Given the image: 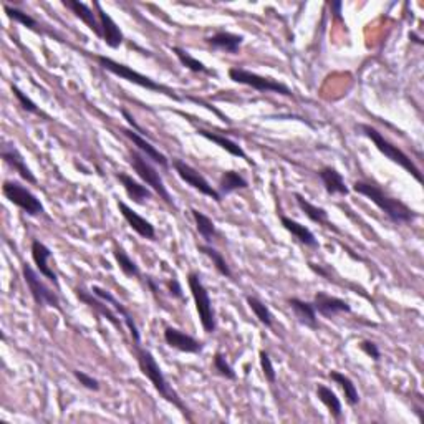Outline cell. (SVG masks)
I'll list each match as a JSON object with an SVG mask.
<instances>
[{
  "mask_svg": "<svg viewBox=\"0 0 424 424\" xmlns=\"http://www.w3.org/2000/svg\"><path fill=\"white\" fill-rule=\"evenodd\" d=\"M206 44L211 45L212 49L216 50H223L225 54H237L239 49L244 44V37L220 30V32H216L214 35L207 37Z\"/></svg>",
  "mask_w": 424,
  "mask_h": 424,
  "instance_id": "24",
  "label": "cell"
},
{
  "mask_svg": "<svg viewBox=\"0 0 424 424\" xmlns=\"http://www.w3.org/2000/svg\"><path fill=\"white\" fill-rule=\"evenodd\" d=\"M249 187V182L247 179L242 176V174L237 173V171H224L223 174H220V179H219V186H218V192L223 197L232 194V192L235 191H240V189H247Z\"/></svg>",
  "mask_w": 424,
  "mask_h": 424,
  "instance_id": "28",
  "label": "cell"
},
{
  "mask_svg": "<svg viewBox=\"0 0 424 424\" xmlns=\"http://www.w3.org/2000/svg\"><path fill=\"white\" fill-rule=\"evenodd\" d=\"M22 274L23 280L28 287L32 299L39 307H54L60 310V297L54 289H50L49 285L42 280V275L37 268H34L30 263H22Z\"/></svg>",
  "mask_w": 424,
  "mask_h": 424,
  "instance_id": "9",
  "label": "cell"
},
{
  "mask_svg": "<svg viewBox=\"0 0 424 424\" xmlns=\"http://www.w3.org/2000/svg\"><path fill=\"white\" fill-rule=\"evenodd\" d=\"M128 159H130L131 168L135 169V173L138 174V177L141 179V181H143L151 191L156 192V194L159 196V199H163L168 206L176 207V204H174V201H173V196L169 194L168 187H166V185H164L161 174H159L158 168L154 166V163L149 161V159L146 158L144 154H141L138 149H130Z\"/></svg>",
  "mask_w": 424,
  "mask_h": 424,
  "instance_id": "5",
  "label": "cell"
},
{
  "mask_svg": "<svg viewBox=\"0 0 424 424\" xmlns=\"http://www.w3.org/2000/svg\"><path fill=\"white\" fill-rule=\"evenodd\" d=\"M358 128H360L361 135L366 136V138H368L371 141V143H373L376 146V149H378L381 154H385V156L388 158L391 163H394V164H398V166H401L404 169V171L411 174V176L414 179H416L418 182H423L421 171H419V168L411 161V158H409L408 154L404 153V151L399 149L398 146H394L393 143H389V141L386 139L385 136L381 135L378 130L373 128V126H371V125L361 123V125H358Z\"/></svg>",
  "mask_w": 424,
  "mask_h": 424,
  "instance_id": "3",
  "label": "cell"
},
{
  "mask_svg": "<svg viewBox=\"0 0 424 424\" xmlns=\"http://www.w3.org/2000/svg\"><path fill=\"white\" fill-rule=\"evenodd\" d=\"M4 11H6L7 17L11 18V20L17 22V23H20V25L27 27L28 30L35 32V34H42V28H40V25H39V22H37L34 17L28 15V13L22 12V11H18V8L11 7V6H4Z\"/></svg>",
  "mask_w": 424,
  "mask_h": 424,
  "instance_id": "36",
  "label": "cell"
},
{
  "mask_svg": "<svg viewBox=\"0 0 424 424\" xmlns=\"http://www.w3.org/2000/svg\"><path fill=\"white\" fill-rule=\"evenodd\" d=\"M317 398L320 399V403L328 409L332 418L335 419V421H340L343 416V406L335 391H332V388H328L327 385H317Z\"/></svg>",
  "mask_w": 424,
  "mask_h": 424,
  "instance_id": "29",
  "label": "cell"
},
{
  "mask_svg": "<svg viewBox=\"0 0 424 424\" xmlns=\"http://www.w3.org/2000/svg\"><path fill=\"white\" fill-rule=\"evenodd\" d=\"M118 209H120L123 219L128 223L130 227L133 229L136 234L141 235L143 239L156 240V229H154V225L151 224L148 219H144L143 216H139L138 212L131 209V207L126 204L125 201L118 199Z\"/></svg>",
  "mask_w": 424,
  "mask_h": 424,
  "instance_id": "17",
  "label": "cell"
},
{
  "mask_svg": "<svg viewBox=\"0 0 424 424\" xmlns=\"http://www.w3.org/2000/svg\"><path fill=\"white\" fill-rule=\"evenodd\" d=\"M280 223L284 225L285 230H289V232L294 235V237L299 240L300 244H304L305 247H312V249H318L320 244L317 237H315V234L310 230L308 227H305L304 224L297 223V220L285 218V216H282Z\"/></svg>",
  "mask_w": 424,
  "mask_h": 424,
  "instance_id": "26",
  "label": "cell"
},
{
  "mask_svg": "<svg viewBox=\"0 0 424 424\" xmlns=\"http://www.w3.org/2000/svg\"><path fill=\"white\" fill-rule=\"evenodd\" d=\"M93 7L96 8L98 20H100L103 42H105V44L113 50L120 49V46L123 45V40H125V35H123V32H121V28L118 27V23L115 20H113L110 13H108L105 8L101 7L100 2L93 4Z\"/></svg>",
  "mask_w": 424,
  "mask_h": 424,
  "instance_id": "14",
  "label": "cell"
},
{
  "mask_svg": "<svg viewBox=\"0 0 424 424\" xmlns=\"http://www.w3.org/2000/svg\"><path fill=\"white\" fill-rule=\"evenodd\" d=\"M229 78L232 80L234 83L246 85V87H251L261 93H277V95L294 98V92H292L285 83L277 82L274 78L262 77V75L254 73L244 67L229 68Z\"/></svg>",
  "mask_w": 424,
  "mask_h": 424,
  "instance_id": "7",
  "label": "cell"
},
{
  "mask_svg": "<svg viewBox=\"0 0 424 424\" xmlns=\"http://www.w3.org/2000/svg\"><path fill=\"white\" fill-rule=\"evenodd\" d=\"M115 177L120 181V185L123 186L125 192L128 194V197L135 202V204L143 206L151 199V197H153V191H151L144 182L136 181V179H133V176H130V174L115 173Z\"/></svg>",
  "mask_w": 424,
  "mask_h": 424,
  "instance_id": "20",
  "label": "cell"
},
{
  "mask_svg": "<svg viewBox=\"0 0 424 424\" xmlns=\"http://www.w3.org/2000/svg\"><path fill=\"white\" fill-rule=\"evenodd\" d=\"M121 115H123V118L126 120V123H128L130 126H131V130H135L136 133H139L141 136H144V138H149V135H148V131H144L143 128H141V126L136 123V120H135V116L131 115V113L126 110V108H123V110H121Z\"/></svg>",
  "mask_w": 424,
  "mask_h": 424,
  "instance_id": "42",
  "label": "cell"
},
{
  "mask_svg": "<svg viewBox=\"0 0 424 424\" xmlns=\"http://www.w3.org/2000/svg\"><path fill=\"white\" fill-rule=\"evenodd\" d=\"M63 6L67 7L68 11H72V13H75V17L80 18V20H82L85 25H87L89 30L98 37V39H103L100 20H98V15L92 11V8H89V6L80 2V0H63Z\"/></svg>",
  "mask_w": 424,
  "mask_h": 424,
  "instance_id": "22",
  "label": "cell"
},
{
  "mask_svg": "<svg viewBox=\"0 0 424 424\" xmlns=\"http://www.w3.org/2000/svg\"><path fill=\"white\" fill-rule=\"evenodd\" d=\"M2 194L12 202L13 206H17L18 209L27 212L32 218H42L45 216V207L42 204L39 197H37L30 189H27L22 182L18 181H4Z\"/></svg>",
  "mask_w": 424,
  "mask_h": 424,
  "instance_id": "8",
  "label": "cell"
},
{
  "mask_svg": "<svg viewBox=\"0 0 424 424\" xmlns=\"http://www.w3.org/2000/svg\"><path fill=\"white\" fill-rule=\"evenodd\" d=\"M166 285H168V289H169V294H171L174 297V299H179V300L185 299V294H182V287H181V284H179L177 279L168 280Z\"/></svg>",
  "mask_w": 424,
  "mask_h": 424,
  "instance_id": "43",
  "label": "cell"
},
{
  "mask_svg": "<svg viewBox=\"0 0 424 424\" xmlns=\"http://www.w3.org/2000/svg\"><path fill=\"white\" fill-rule=\"evenodd\" d=\"M328 378L332 381H335V383L340 386L343 393H345V401L348 406L355 408L360 404V394H358V389H356V385L353 383V380L350 378V376L343 375L340 373V371H335L332 370L328 373Z\"/></svg>",
  "mask_w": 424,
  "mask_h": 424,
  "instance_id": "30",
  "label": "cell"
},
{
  "mask_svg": "<svg viewBox=\"0 0 424 424\" xmlns=\"http://www.w3.org/2000/svg\"><path fill=\"white\" fill-rule=\"evenodd\" d=\"M353 191L358 194L368 197L378 209L388 218L393 224H409L419 218L416 211H413L408 204L397 197L389 196L383 187L375 185L371 181H355L353 182Z\"/></svg>",
  "mask_w": 424,
  "mask_h": 424,
  "instance_id": "1",
  "label": "cell"
},
{
  "mask_svg": "<svg viewBox=\"0 0 424 424\" xmlns=\"http://www.w3.org/2000/svg\"><path fill=\"white\" fill-rule=\"evenodd\" d=\"M289 305L295 315V318L299 320L301 325H305V327L312 330H318L317 310H315L312 301H305L301 299H297V297H292V299H289Z\"/></svg>",
  "mask_w": 424,
  "mask_h": 424,
  "instance_id": "23",
  "label": "cell"
},
{
  "mask_svg": "<svg viewBox=\"0 0 424 424\" xmlns=\"http://www.w3.org/2000/svg\"><path fill=\"white\" fill-rule=\"evenodd\" d=\"M12 93H13V96L17 98V101L20 103V106L23 108V110L28 111V113H34V115H44V113H42V111L39 110V106H37L35 103L32 101L30 98H28V96L25 95V93L22 92L20 88L15 87V85H12Z\"/></svg>",
  "mask_w": 424,
  "mask_h": 424,
  "instance_id": "39",
  "label": "cell"
},
{
  "mask_svg": "<svg viewBox=\"0 0 424 424\" xmlns=\"http://www.w3.org/2000/svg\"><path fill=\"white\" fill-rule=\"evenodd\" d=\"M187 285H189L191 295L194 299L197 315H199L202 330L206 333H214L218 330V318H216L214 307H212V300L206 285L202 284L201 275L197 272H189L187 275Z\"/></svg>",
  "mask_w": 424,
  "mask_h": 424,
  "instance_id": "6",
  "label": "cell"
},
{
  "mask_svg": "<svg viewBox=\"0 0 424 424\" xmlns=\"http://www.w3.org/2000/svg\"><path fill=\"white\" fill-rule=\"evenodd\" d=\"M312 304H313L315 310H317V313H320L325 318H335L337 315H340V313L351 312V305L348 304L347 300L330 295L323 290L315 292Z\"/></svg>",
  "mask_w": 424,
  "mask_h": 424,
  "instance_id": "12",
  "label": "cell"
},
{
  "mask_svg": "<svg viewBox=\"0 0 424 424\" xmlns=\"http://www.w3.org/2000/svg\"><path fill=\"white\" fill-rule=\"evenodd\" d=\"M258 360H261V368H262L263 376H266V380L270 385H275L277 371H275L274 363H272L270 355H268L266 350H261V351H258Z\"/></svg>",
  "mask_w": 424,
  "mask_h": 424,
  "instance_id": "38",
  "label": "cell"
},
{
  "mask_svg": "<svg viewBox=\"0 0 424 424\" xmlns=\"http://www.w3.org/2000/svg\"><path fill=\"white\" fill-rule=\"evenodd\" d=\"M294 197H295L297 206H299V209L301 212H304V214L307 216V218L310 220H312V223L318 224V225H325V227H328V229L337 230L335 227H333V224L328 220V212H327V209H323V207L312 204V202L305 199V197L301 196V194H299V192H295Z\"/></svg>",
  "mask_w": 424,
  "mask_h": 424,
  "instance_id": "25",
  "label": "cell"
},
{
  "mask_svg": "<svg viewBox=\"0 0 424 424\" xmlns=\"http://www.w3.org/2000/svg\"><path fill=\"white\" fill-rule=\"evenodd\" d=\"M246 300H247V305L252 310V313L256 315V318L263 325V327L267 328L274 327V315H272L270 308H268L262 300H258L257 297L254 295H247Z\"/></svg>",
  "mask_w": 424,
  "mask_h": 424,
  "instance_id": "33",
  "label": "cell"
},
{
  "mask_svg": "<svg viewBox=\"0 0 424 424\" xmlns=\"http://www.w3.org/2000/svg\"><path fill=\"white\" fill-rule=\"evenodd\" d=\"M212 368H214L216 373L219 376H223L225 380H237V373H235L232 365L227 361L224 353L218 351L214 355V360H212Z\"/></svg>",
  "mask_w": 424,
  "mask_h": 424,
  "instance_id": "37",
  "label": "cell"
},
{
  "mask_svg": "<svg viewBox=\"0 0 424 424\" xmlns=\"http://www.w3.org/2000/svg\"><path fill=\"white\" fill-rule=\"evenodd\" d=\"M2 159L4 163L7 164L8 168L13 169L18 176H20L23 181H27L28 185H37V177L35 174L32 173V169L27 166L25 159H23L22 153L18 151V148L13 143H4L2 146Z\"/></svg>",
  "mask_w": 424,
  "mask_h": 424,
  "instance_id": "15",
  "label": "cell"
},
{
  "mask_svg": "<svg viewBox=\"0 0 424 424\" xmlns=\"http://www.w3.org/2000/svg\"><path fill=\"white\" fill-rule=\"evenodd\" d=\"M30 252H32V258H34V263L37 267V270L40 272L42 275H44V279H46L50 282V284L55 285V289H60V284H58V275L55 274L54 268H51L49 266V261L51 257V251L49 247L45 246L44 242L39 239H34L32 240V247H30Z\"/></svg>",
  "mask_w": 424,
  "mask_h": 424,
  "instance_id": "16",
  "label": "cell"
},
{
  "mask_svg": "<svg viewBox=\"0 0 424 424\" xmlns=\"http://www.w3.org/2000/svg\"><path fill=\"white\" fill-rule=\"evenodd\" d=\"M197 135L202 136V138L212 141V143L218 144L219 148H223L224 151H227V153L232 154V156L240 158V159H246L249 164H254L251 159H249L246 151L242 149V146H240L239 143H235V141L225 138V136L219 135V133H212V131H207V130H197Z\"/></svg>",
  "mask_w": 424,
  "mask_h": 424,
  "instance_id": "27",
  "label": "cell"
},
{
  "mask_svg": "<svg viewBox=\"0 0 424 424\" xmlns=\"http://www.w3.org/2000/svg\"><path fill=\"white\" fill-rule=\"evenodd\" d=\"M173 54L176 55V58L181 62L182 67H186L187 70H191V72L194 73H206V75H216L212 70H209L206 67L204 63L199 62V60L194 58L189 51H186L185 49H179V46H173Z\"/></svg>",
  "mask_w": 424,
  "mask_h": 424,
  "instance_id": "35",
  "label": "cell"
},
{
  "mask_svg": "<svg viewBox=\"0 0 424 424\" xmlns=\"http://www.w3.org/2000/svg\"><path fill=\"white\" fill-rule=\"evenodd\" d=\"M197 249H199V252L204 254L206 257L211 258L212 266L216 267V270H218L220 275L225 277V279H232L234 274L232 270H230L229 263L225 262L223 252H219L218 249L212 247V244H201V246H197Z\"/></svg>",
  "mask_w": 424,
  "mask_h": 424,
  "instance_id": "32",
  "label": "cell"
},
{
  "mask_svg": "<svg viewBox=\"0 0 424 424\" xmlns=\"http://www.w3.org/2000/svg\"><path fill=\"white\" fill-rule=\"evenodd\" d=\"M73 376L77 378V381L80 385L83 386V388H87L89 391H100L101 388V383L98 381L96 378H93L92 375L85 373V371H80V370H75L73 371Z\"/></svg>",
  "mask_w": 424,
  "mask_h": 424,
  "instance_id": "40",
  "label": "cell"
},
{
  "mask_svg": "<svg viewBox=\"0 0 424 424\" xmlns=\"http://www.w3.org/2000/svg\"><path fill=\"white\" fill-rule=\"evenodd\" d=\"M113 256H115V261L118 263V267H120V270L123 272L126 277L136 279V277L141 275L139 266L128 256V252H126L123 247H116L115 252H113Z\"/></svg>",
  "mask_w": 424,
  "mask_h": 424,
  "instance_id": "34",
  "label": "cell"
},
{
  "mask_svg": "<svg viewBox=\"0 0 424 424\" xmlns=\"http://www.w3.org/2000/svg\"><path fill=\"white\" fill-rule=\"evenodd\" d=\"M173 168L174 171L177 173V176L181 177L187 186H191L192 189L199 191L201 194H204L207 197H212L216 202H223V196L219 194L218 189L212 187L209 185V181H207L197 169L192 168L191 164H187L186 161H182V159L179 158H173Z\"/></svg>",
  "mask_w": 424,
  "mask_h": 424,
  "instance_id": "10",
  "label": "cell"
},
{
  "mask_svg": "<svg viewBox=\"0 0 424 424\" xmlns=\"http://www.w3.org/2000/svg\"><path fill=\"white\" fill-rule=\"evenodd\" d=\"M342 7H343V4L340 2V0H337V2L330 4V8H332L333 17H335L337 20H342Z\"/></svg>",
  "mask_w": 424,
  "mask_h": 424,
  "instance_id": "44",
  "label": "cell"
},
{
  "mask_svg": "<svg viewBox=\"0 0 424 424\" xmlns=\"http://www.w3.org/2000/svg\"><path fill=\"white\" fill-rule=\"evenodd\" d=\"M146 284H148V287L151 289V292H153L154 295H158V292H159V289H158V284L156 282H154V279L153 277H146Z\"/></svg>",
  "mask_w": 424,
  "mask_h": 424,
  "instance_id": "45",
  "label": "cell"
},
{
  "mask_svg": "<svg viewBox=\"0 0 424 424\" xmlns=\"http://www.w3.org/2000/svg\"><path fill=\"white\" fill-rule=\"evenodd\" d=\"M358 348H360V350H361L363 353H365L366 356H370L373 361H380L381 351H380V348H378V345H376L375 342H371V340H361V342H360V345H358Z\"/></svg>",
  "mask_w": 424,
  "mask_h": 424,
  "instance_id": "41",
  "label": "cell"
},
{
  "mask_svg": "<svg viewBox=\"0 0 424 424\" xmlns=\"http://www.w3.org/2000/svg\"><path fill=\"white\" fill-rule=\"evenodd\" d=\"M75 295H77V299L82 301V304L88 305V307L92 310H95L98 315L105 317L108 322L113 325V327L121 330V322H120V318H118V313H115L110 307H108V304L105 300L98 299V297L93 294L92 290L89 292L85 290L83 287H77V289H75Z\"/></svg>",
  "mask_w": 424,
  "mask_h": 424,
  "instance_id": "18",
  "label": "cell"
},
{
  "mask_svg": "<svg viewBox=\"0 0 424 424\" xmlns=\"http://www.w3.org/2000/svg\"><path fill=\"white\" fill-rule=\"evenodd\" d=\"M191 214H192V219H194V223H196L197 232H199L201 237L206 240V244H212V240L219 235L214 220H212L209 216H206L204 212H201L197 209H191Z\"/></svg>",
  "mask_w": 424,
  "mask_h": 424,
  "instance_id": "31",
  "label": "cell"
},
{
  "mask_svg": "<svg viewBox=\"0 0 424 424\" xmlns=\"http://www.w3.org/2000/svg\"><path fill=\"white\" fill-rule=\"evenodd\" d=\"M121 133H123L128 139L133 141L136 149H138L141 154H144L149 161H153L154 164H158V166H161V168H169V158L166 156V154H163L161 151L156 149V146L151 144V141L148 138H144V136L136 133V131L131 128L121 130Z\"/></svg>",
  "mask_w": 424,
  "mask_h": 424,
  "instance_id": "19",
  "label": "cell"
},
{
  "mask_svg": "<svg viewBox=\"0 0 424 424\" xmlns=\"http://www.w3.org/2000/svg\"><path fill=\"white\" fill-rule=\"evenodd\" d=\"M135 353L141 373L151 381V385H153L154 389L158 391L159 397L166 399L168 403H171L173 406H176L182 414H187L186 404L182 403L181 397H179L176 391L171 388V385L168 383L166 376H164L161 366L158 365L156 358H154L153 353L146 350V348H141V343H135Z\"/></svg>",
  "mask_w": 424,
  "mask_h": 424,
  "instance_id": "2",
  "label": "cell"
},
{
  "mask_svg": "<svg viewBox=\"0 0 424 424\" xmlns=\"http://www.w3.org/2000/svg\"><path fill=\"white\" fill-rule=\"evenodd\" d=\"M163 335H164V342L168 343V347H171L177 351L192 353V355H196V353H201L204 350V343L197 340V338H194L192 335H187V333L182 332V330L166 327L164 328Z\"/></svg>",
  "mask_w": 424,
  "mask_h": 424,
  "instance_id": "13",
  "label": "cell"
},
{
  "mask_svg": "<svg viewBox=\"0 0 424 424\" xmlns=\"http://www.w3.org/2000/svg\"><path fill=\"white\" fill-rule=\"evenodd\" d=\"M93 292V294H95L98 299H101V300H105L108 305H110V307H113L115 308V312L120 315V318H123V322H125V325L126 327H128V330H130V333H131V337H133V342L135 343H141V335H139V328H138V325H136V322H135V318H133V315H131V312L128 308L125 307L123 304H121L120 300L116 299L115 295L111 294L110 290H106V289H103V287H98V285H93L92 289H89Z\"/></svg>",
  "mask_w": 424,
  "mask_h": 424,
  "instance_id": "11",
  "label": "cell"
},
{
  "mask_svg": "<svg viewBox=\"0 0 424 424\" xmlns=\"http://www.w3.org/2000/svg\"><path fill=\"white\" fill-rule=\"evenodd\" d=\"M318 177L322 181V185L325 187V191L328 192L330 196H348L350 194V189H348L345 177L342 176V173L338 171L337 168L333 166H325L318 171Z\"/></svg>",
  "mask_w": 424,
  "mask_h": 424,
  "instance_id": "21",
  "label": "cell"
},
{
  "mask_svg": "<svg viewBox=\"0 0 424 424\" xmlns=\"http://www.w3.org/2000/svg\"><path fill=\"white\" fill-rule=\"evenodd\" d=\"M96 60H98V63H100V67L103 70H106V72L116 75V77H120L121 80H126V82L138 85V87L149 89V92L163 93V95L173 98V100H176V101L181 100L179 95H176V92H174V89L164 87V85L158 83V82H154V80L146 77V75H141L138 72H135V70L131 67H128V65L116 62V60H113V58H110V56H105V55H98Z\"/></svg>",
  "mask_w": 424,
  "mask_h": 424,
  "instance_id": "4",
  "label": "cell"
}]
</instances>
